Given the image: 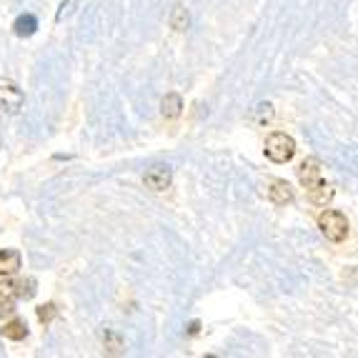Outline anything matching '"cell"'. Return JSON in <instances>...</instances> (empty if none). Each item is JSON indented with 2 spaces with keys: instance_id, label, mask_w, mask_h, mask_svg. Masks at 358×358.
<instances>
[{
  "instance_id": "obj_1",
  "label": "cell",
  "mask_w": 358,
  "mask_h": 358,
  "mask_svg": "<svg viewBox=\"0 0 358 358\" xmlns=\"http://www.w3.org/2000/svg\"><path fill=\"white\" fill-rule=\"evenodd\" d=\"M296 173H299V180L306 188V193H308L310 203L326 208L334 201V185L326 183V178H323V168L318 158H306Z\"/></svg>"
},
{
  "instance_id": "obj_2",
  "label": "cell",
  "mask_w": 358,
  "mask_h": 358,
  "mask_svg": "<svg viewBox=\"0 0 358 358\" xmlns=\"http://www.w3.org/2000/svg\"><path fill=\"white\" fill-rule=\"evenodd\" d=\"M318 231H321L323 238L331 241V243H341V241H346V236H348V218L341 213V210L326 208L318 215Z\"/></svg>"
},
{
  "instance_id": "obj_3",
  "label": "cell",
  "mask_w": 358,
  "mask_h": 358,
  "mask_svg": "<svg viewBox=\"0 0 358 358\" xmlns=\"http://www.w3.org/2000/svg\"><path fill=\"white\" fill-rule=\"evenodd\" d=\"M266 158L273 163H288L293 161V155H296V141H293L288 133L275 131L266 138Z\"/></svg>"
},
{
  "instance_id": "obj_4",
  "label": "cell",
  "mask_w": 358,
  "mask_h": 358,
  "mask_svg": "<svg viewBox=\"0 0 358 358\" xmlns=\"http://www.w3.org/2000/svg\"><path fill=\"white\" fill-rule=\"evenodd\" d=\"M23 101H25V96H23V90L18 88V83L0 78V110L18 113L20 108H23Z\"/></svg>"
},
{
  "instance_id": "obj_5",
  "label": "cell",
  "mask_w": 358,
  "mask_h": 358,
  "mask_svg": "<svg viewBox=\"0 0 358 358\" xmlns=\"http://www.w3.org/2000/svg\"><path fill=\"white\" fill-rule=\"evenodd\" d=\"M143 183L148 185L150 191L161 193V191H166V188H171V183H173V171H171V166H166V163L150 166L143 176Z\"/></svg>"
},
{
  "instance_id": "obj_6",
  "label": "cell",
  "mask_w": 358,
  "mask_h": 358,
  "mask_svg": "<svg viewBox=\"0 0 358 358\" xmlns=\"http://www.w3.org/2000/svg\"><path fill=\"white\" fill-rule=\"evenodd\" d=\"M18 281H13L10 275H6V281H0V316H10L15 313V303H18Z\"/></svg>"
},
{
  "instance_id": "obj_7",
  "label": "cell",
  "mask_w": 358,
  "mask_h": 358,
  "mask_svg": "<svg viewBox=\"0 0 358 358\" xmlns=\"http://www.w3.org/2000/svg\"><path fill=\"white\" fill-rule=\"evenodd\" d=\"M268 201L273 206H288L293 203V198H296V193H293L291 183H286L283 178H273L268 183Z\"/></svg>"
},
{
  "instance_id": "obj_8",
  "label": "cell",
  "mask_w": 358,
  "mask_h": 358,
  "mask_svg": "<svg viewBox=\"0 0 358 358\" xmlns=\"http://www.w3.org/2000/svg\"><path fill=\"white\" fill-rule=\"evenodd\" d=\"M20 266H23V258L18 251H13V248L0 251V275H15Z\"/></svg>"
},
{
  "instance_id": "obj_9",
  "label": "cell",
  "mask_w": 358,
  "mask_h": 358,
  "mask_svg": "<svg viewBox=\"0 0 358 358\" xmlns=\"http://www.w3.org/2000/svg\"><path fill=\"white\" fill-rule=\"evenodd\" d=\"M180 110H183V98H180L178 93H166V98L161 101V113H163V118H168V120L178 118Z\"/></svg>"
},
{
  "instance_id": "obj_10",
  "label": "cell",
  "mask_w": 358,
  "mask_h": 358,
  "mask_svg": "<svg viewBox=\"0 0 358 358\" xmlns=\"http://www.w3.org/2000/svg\"><path fill=\"white\" fill-rule=\"evenodd\" d=\"M13 28H15V36L30 38L38 30V18H36V15H30V13H28V15H20V18L15 20V25H13Z\"/></svg>"
},
{
  "instance_id": "obj_11",
  "label": "cell",
  "mask_w": 358,
  "mask_h": 358,
  "mask_svg": "<svg viewBox=\"0 0 358 358\" xmlns=\"http://www.w3.org/2000/svg\"><path fill=\"white\" fill-rule=\"evenodd\" d=\"M3 336L10 341H23L25 336H28V326H25V321H20V318H13V321L6 323Z\"/></svg>"
},
{
  "instance_id": "obj_12",
  "label": "cell",
  "mask_w": 358,
  "mask_h": 358,
  "mask_svg": "<svg viewBox=\"0 0 358 358\" xmlns=\"http://www.w3.org/2000/svg\"><path fill=\"white\" fill-rule=\"evenodd\" d=\"M271 120H273V106H271L268 101L258 103V106L253 108V123H256V126H268Z\"/></svg>"
},
{
  "instance_id": "obj_13",
  "label": "cell",
  "mask_w": 358,
  "mask_h": 358,
  "mask_svg": "<svg viewBox=\"0 0 358 358\" xmlns=\"http://www.w3.org/2000/svg\"><path fill=\"white\" fill-rule=\"evenodd\" d=\"M188 25H191V15H188V10H185L183 6H176L173 13H171V28L173 30H188Z\"/></svg>"
},
{
  "instance_id": "obj_14",
  "label": "cell",
  "mask_w": 358,
  "mask_h": 358,
  "mask_svg": "<svg viewBox=\"0 0 358 358\" xmlns=\"http://www.w3.org/2000/svg\"><path fill=\"white\" fill-rule=\"evenodd\" d=\"M55 313H58V308H55V303H45L38 308V321L41 323H50L55 318Z\"/></svg>"
},
{
  "instance_id": "obj_15",
  "label": "cell",
  "mask_w": 358,
  "mask_h": 358,
  "mask_svg": "<svg viewBox=\"0 0 358 358\" xmlns=\"http://www.w3.org/2000/svg\"><path fill=\"white\" fill-rule=\"evenodd\" d=\"M18 293H20V299H33V296H36V281H33V278L18 281Z\"/></svg>"
}]
</instances>
